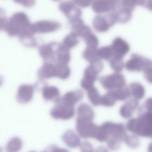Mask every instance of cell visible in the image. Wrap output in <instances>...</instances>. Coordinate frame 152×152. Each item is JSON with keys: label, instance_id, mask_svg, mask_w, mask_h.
<instances>
[{"label": "cell", "instance_id": "6da1fadb", "mask_svg": "<svg viewBox=\"0 0 152 152\" xmlns=\"http://www.w3.org/2000/svg\"><path fill=\"white\" fill-rule=\"evenodd\" d=\"M1 29L5 31L11 37H18L20 38L34 36L35 34L28 17L22 12L13 14L1 26Z\"/></svg>", "mask_w": 152, "mask_h": 152}, {"label": "cell", "instance_id": "7a4b0ae2", "mask_svg": "<svg viewBox=\"0 0 152 152\" xmlns=\"http://www.w3.org/2000/svg\"><path fill=\"white\" fill-rule=\"evenodd\" d=\"M126 129L122 123L107 121L99 126L95 139L100 142H104L109 138H112L122 142L128 135Z\"/></svg>", "mask_w": 152, "mask_h": 152}, {"label": "cell", "instance_id": "3957f363", "mask_svg": "<svg viewBox=\"0 0 152 152\" xmlns=\"http://www.w3.org/2000/svg\"><path fill=\"white\" fill-rule=\"evenodd\" d=\"M126 128L127 130L136 135L152 138V126L138 118L130 119Z\"/></svg>", "mask_w": 152, "mask_h": 152}, {"label": "cell", "instance_id": "277c9868", "mask_svg": "<svg viewBox=\"0 0 152 152\" xmlns=\"http://www.w3.org/2000/svg\"><path fill=\"white\" fill-rule=\"evenodd\" d=\"M51 110V116L55 119L68 120L72 118L75 114L74 105L67 103L60 99Z\"/></svg>", "mask_w": 152, "mask_h": 152}, {"label": "cell", "instance_id": "5b68a950", "mask_svg": "<svg viewBox=\"0 0 152 152\" xmlns=\"http://www.w3.org/2000/svg\"><path fill=\"white\" fill-rule=\"evenodd\" d=\"M99 80L103 87L108 91L116 90L126 85L125 77L120 73L102 76Z\"/></svg>", "mask_w": 152, "mask_h": 152}, {"label": "cell", "instance_id": "8992f818", "mask_svg": "<svg viewBox=\"0 0 152 152\" xmlns=\"http://www.w3.org/2000/svg\"><path fill=\"white\" fill-rule=\"evenodd\" d=\"M117 23L114 12L106 14L105 16L99 15L93 20V26L95 31L102 33L107 32Z\"/></svg>", "mask_w": 152, "mask_h": 152}, {"label": "cell", "instance_id": "52a82bcc", "mask_svg": "<svg viewBox=\"0 0 152 152\" xmlns=\"http://www.w3.org/2000/svg\"><path fill=\"white\" fill-rule=\"evenodd\" d=\"M120 1L94 0L92 4V9L94 12L97 14L111 13L115 12L120 6Z\"/></svg>", "mask_w": 152, "mask_h": 152}, {"label": "cell", "instance_id": "ba28073f", "mask_svg": "<svg viewBox=\"0 0 152 152\" xmlns=\"http://www.w3.org/2000/svg\"><path fill=\"white\" fill-rule=\"evenodd\" d=\"M99 126L93 121H84L76 120V129L79 136L84 139L95 138Z\"/></svg>", "mask_w": 152, "mask_h": 152}, {"label": "cell", "instance_id": "9c48e42d", "mask_svg": "<svg viewBox=\"0 0 152 152\" xmlns=\"http://www.w3.org/2000/svg\"><path fill=\"white\" fill-rule=\"evenodd\" d=\"M59 7L69 21L81 18L82 11L73 1H63L59 4Z\"/></svg>", "mask_w": 152, "mask_h": 152}, {"label": "cell", "instance_id": "30bf717a", "mask_svg": "<svg viewBox=\"0 0 152 152\" xmlns=\"http://www.w3.org/2000/svg\"><path fill=\"white\" fill-rule=\"evenodd\" d=\"M103 68L104 64L101 60L90 64L85 69L81 83L94 84Z\"/></svg>", "mask_w": 152, "mask_h": 152}, {"label": "cell", "instance_id": "8fae6325", "mask_svg": "<svg viewBox=\"0 0 152 152\" xmlns=\"http://www.w3.org/2000/svg\"><path fill=\"white\" fill-rule=\"evenodd\" d=\"M59 22L51 20H41L32 24V28L35 34H46L54 32L61 28Z\"/></svg>", "mask_w": 152, "mask_h": 152}, {"label": "cell", "instance_id": "7c38bea8", "mask_svg": "<svg viewBox=\"0 0 152 152\" xmlns=\"http://www.w3.org/2000/svg\"><path fill=\"white\" fill-rule=\"evenodd\" d=\"M59 43L55 42L41 45L39 48V53L45 62L54 61L56 50Z\"/></svg>", "mask_w": 152, "mask_h": 152}, {"label": "cell", "instance_id": "4fadbf2b", "mask_svg": "<svg viewBox=\"0 0 152 152\" xmlns=\"http://www.w3.org/2000/svg\"><path fill=\"white\" fill-rule=\"evenodd\" d=\"M35 87L31 85L23 84L20 86L17 91V102L22 104L29 102L33 99Z\"/></svg>", "mask_w": 152, "mask_h": 152}, {"label": "cell", "instance_id": "5bb4252c", "mask_svg": "<svg viewBox=\"0 0 152 152\" xmlns=\"http://www.w3.org/2000/svg\"><path fill=\"white\" fill-rule=\"evenodd\" d=\"M146 60V58L134 53L125 64V67L129 72H141L143 71Z\"/></svg>", "mask_w": 152, "mask_h": 152}, {"label": "cell", "instance_id": "9a60e30c", "mask_svg": "<svg viewBox=\"0 0 152 152\" xmlns=\"http://www.w3.org/2000/svg\"><path fill=\"white\" fill-rule=\"evenodd\" d=\"M111 45L114 53V57L123 58L130 50L129 44L120 37L115 38Z\"/></svg>", "mask_w": 152, "mask_h": 152}, {"label": "cell", "instance_id": "2e32d148", "mask_svg": "<svg viewBox=\"0 0 152 152\" xmlns=\"http://www.w3.org/2000/svg\"><path fill=\"white\" fill-rule=\"evenodd\" d=\"M139 102L137 99L131 98L127 101L120 110V116L125 119L130 118L135 111L139 108Z\"/></svg>", "mask_w": 152, "mask_h": 152}, {"label": "cell", "instance_id": "e0dca14e", "mask_svg": "<svg viewBox=\"0 0 152 152\" xmlns=\"http://www.w3.org/2000/svg\"><path fill=\"white\" fill-rule=\"evenodd\" d=\"M94 118V112L88 104L82 103L78 107L76 120L92 121Z\"/></svg>", "mask_w": 152, "mask_h": 152}, {"label": "cell", "instance_id": "ac0fdd59", "mask_svg": "<svg viewBox=\"0 0 152 152\" xmlns=\"http://www.w3.org/2000/svg\"><path fill=\"white\" fill-rule=\"evenodd\" d=\"M57 76L55 64L52 62H45L37 72V76L41 80L48 79Z\"/></svg>", "mask_w": 152, "mask_h": 152}, {"label": "cell", "instance_id": "d6986e66", "mask_svg": "<svg viewBox=\"0 0 152 152\" xmlns=\"http://www.w3.org/2000/svg\"><path fill=\"white\" fill-rule=\"evenodd\" d=\"M70 50L62 44H59L56 48L55 63L68 65L71 59Z\"/></svg>", "mask_w": 152, "mask_h": 152}, {"label": "cell", "instance_id": "ffe728a7", "mask_svg": "<svg viewBox=\"0 0 152 152\" xmlns=\"http://www.w3.org/2000/svg\"><path fill=\"white\" fill-rule=\"evenodd\" d=\"M42 91L43 97L46 101H54L56 103L60 99L59 90L56 86H44Z\"/></svg>", "mask_w": 152, "mask_h": 152}, {"label": "cell", "instance_id": "44dd1931", "mask_svg": "<svg viewBox=\"0 0 152 152\" xmlns=\"http://www.w3.org/2000/svg\"><path fill=\"white\" fill-rule=\"evenodd\" d=\"M62 139L64 143L70 148H76L79 147L81 141L77 135L71 129L66 131L62 137Z\"/></svg>", "mask_w": 152, "mask_h": 152}, {"label": "cell", "instance_id": "7402d4cb", "mask_svg": "<svg viewBox=\"0 0 152 152\" xmlns=\"http://www.w3.org/2000/svg\"><path fill=\"white\" fill-rule=\"evenodd\" d=\"M84 95V93L82 90L77 89L67 92L61 98V100L75 106L76 104L83 99Z\"/></svg>", "mask_w": 152, "mask_h": 152}, {"label": "cell", "instance_id": "603a6c76", "mask_svg": "<svg viewBox=\"0 0 152 152\" xmlns=\"http://www.w3.org/2000/svg\"><path fill=\"white\" fill-rule=\"evenodd\" d=\"M114 12L117 22L125 24L130 21L132 18L133 11L122 7L121 5Z\"/></svg>", "mask_w": 152, "mask_h": 152}, {"label": "cell", "instance_id": "cb8c5ba5", "mask_svg": "<svg viewBox=\"0 0 152 152\" xmlns=\"http://www.w3.org/2000/svg\"><path fill=\"white\" fill-rule=\"evenodd\" d=\"M131 96L135 99L139 100L144 98L145 90L143 86L137 82H133L129 86Z\"/></svg>", "mask_w": 152, "mask_h": 152}, {"label": "cell", "instance_id": "d4e9b609", "mask_svg": "<svg viewBox=\"0 0 152 152\" xmlns=\"http://www.w3.org/2000/svg\"><path fill=\"white\" fill-rule=\"evenodd\" d=\"M98 50L97 47L87 46L83 52V58L90 64L101 60L99 58Z\"/></svg>", "mask_w": 152, "mask_h": 152}, {"label": "cell", "instance_id": "484cf974", "mask_svg": "<svg viewBox=\"0 0 152 152\" xmlns=\"http://www.w3.org/2000/svg\"><path fill=\"white\" fill-rule=\"evenodd\" d=\"M117 100L114 90H109L107 93L101 96L100 105L106 107H111L115 105Z\"/></svg>", "mask_w": 152, "mask_h": 152}, {"label": "cell", "instance_id": "4316f807", "mask_svg": "<svg viewBox=\"0 0 152 152\" xmlns=\"http://www.w3.org/2000/svg\"><path fill=\"white\" fill-rule=\"evenodd\" d=\"M22 143L21 139L18 137L11 138L5 146L6 152H18L22 148Z\"/></svg>", "mask_w": 152, "mask_h": 152}, {"label": "cell", "instance_id": "83f0119b", "mask_svg": "<svg viewBox=\"0 0 152 152\" xmlns=\"http://www.w3.org/2000/svg\"><path fill=\"white\" fill-rule=\"evenodd\" d=\"M87 96L91 103L94 106L100 105L101 96L96 88L93 86L86 90Z\"/></svg>", "mask_w": 152, "mask_h": 152}, {"label": "cell", "instance_id": "f1b7e54d", "mask_svg": "<svg viewBox=\"0 0 152 152\" xmlns=\"http://www.w3.org/2000/svg\"><path fill=\"white\" fill-rule=\"evenodd\" d=\"M78 37L75 33L71 32L65 37L61 44L67 49L71 50L78 44L79 42Z\"/></svg>", "mask_w": 152, "mask_h": 152}, {"label": "cell", "instance_id": "f546056e", "mask_svg": "<svg viewBox=\"0 0 152 152\" xmlns=\"http://www.w3.org/2000/svg\"><path fill=\"white\" fill-rule=\"evenodd\" d=\"M57 71L56 77L62 80H66L70 77L71 73L70 68L68 65L55 63Z\"/></svg>", "mask_w": 152, "mask_h": 152}, {"label": "cell", "instance_id": "4dcf8cb0", "mask_svg": "<svg viewBox=\"0 0 152 152\" xmlns=\"http://www.w3.org/2000/svg\"><path fill=\"white\" fill-rule=\"evenodd\" d=\"M146 0H121L120 5L124 8L133 11L137 6H145Z\"/></svg>", "mask_w": 152, "mask_h": 152}, {"label": "cell", "instance_id": "1f68e13d", "mask_svg": "<svg viewBox=\"0 0 152 152\" xmlns=\"http://www.w3.org/2000/svg\"><path fill=\"white\" fill-rule=\"evenodd\" d=\"M114 92L117 101H126L131 96L129 87L126 85L114 90Z\"/></svg>", "mask_w": 152, "mask_h": 152}, {"label": "cell", "instance_id": "d6a6232c", "mask_svg": "<svg viewBox=\"0 0 152 152\" xmlns=\"http://www.w3.org/2000/svg\"><path fill=\"white\" fill-rule=\"evenodd\" d=\"M98 55L101 59L110 61L114 57V53L111 45L101 47L98 50Z\"/></svg>", "mask_w": 152, "mask_h": 152}, {"label": "cell", "instance_id": "836d02e7", "mask_svg": "<svg viewBox=\"0 0 152 152\" xmlns=\"http://www.w3.org/2000/svg\"><path fill=\"white\" fill-rule=\"evenodd\" d=\"M109 62L111 67L115 73H120L125 67L123 58H121L113 57L109 61Z\"/></svg>", "mask_w": 152, "mask_h": 152}, {"label": "cell", "instance_id": "e575fe53", "mask_svg": "<svg viewBox=\"0 0 152 152\" xmlns=\"http://www.w3.org/2000/svg\"><path fill=\"white\" fill-rule=\"evenodd\" d=\"M83 38L87 46L97 47L99 45V40L92 31L87 34Z\"/></svg>", "mask_w": 152, "mask_h": 152}, {"label": "cell", "instance_id": "d590c367", "mask_svg": "<svg viewBox=\"0 0 152 152\" xmlns=\"http://www.w3.org/2000/svg\"><path fill=\"white\" fill-rule=\"evenodd\" d=\"M145 78L148 82L152 84V61L146 58V62L143 69Z\"/></svg>", "mask_w": 152, "mask_h": 152}, {"label": "cell", "instance_id": "8d00e7d4", "mask_svg": "<svg viewBox=\"0 0 152 152\" xmlns=\"http://www.w3.org/2000/svg\"><path fill=\"white\" fill-rule=\"evenodd\" d=\"M124 142L130 148H137L140 145V141L136 135H127L124 140Z\"/></svg>", "mask_w": 152, "mask_h": 152}, {"label": "cell", "instance_id": "74e56055", "mask_svg": "<svg viewBox=\"0 0 152 152\" xmlns=\"http://www.w3.org/2000/svg\"><path fill=\"white\" fill-rule=\"evenodd\" d=\"M19 39L21 43L26 47H36L37 46V41L34 36L21 37Z\"/></svg>", "mask_w": 152, "mask_h": 152}, {"label": "cell", "instance_id": "f35d334b", "mask_svg": "<svg viewBox=\"0 0 152 152\" xmlns=\"http://www.w3.org/2000/svg\"><path fill=\"white\" fill-rule=\"evenodd\" d=\"M81 152H94V148L93 145L88 142H84L80 145Z\"/></svg>", "mask_w": 152, "mask_h": 152}, {"label": "cell", "instance_id": "ab89813d", "mask_svg": "<svg viewBox=\"0 0 152 152\" xmlns=\"http://www.w3.org/2000/svg\"><path fill=\"white\" fill-rule=\"evenodd\" d=\"M16 3L19 4L27 8L33 7L35 4V0H13Z\"/></svg>", "mask_w": 152, "mask_h": 152}, {"label": "cell", "instance_id": "60d3db41", "mask_svg": "<svg viewBox=\"0 0 152 152\" xmlns=\"http://www.w3.org/2000/svg\"><path fill=\"white\" fill-rule=\"evenodd\" d=\"M94 0H72L77 6L82 8H87L93 3Z\"/></svg>", "mask_w": 152, "mask_h": 152}, {"label": "cell", "instance_id": "b9f144b4", "mask_svg": "<svg viewBox=\"0 0 152 152\" xmlns=\"http://www.w3.org/2000/svg\"><path fill=\"white\" fill-rule=\"evenodd\" d=\"M139 109L146 111H152V97L148 98Z\"/></svg>", "mask_w": 152, "mask_h": 152}, {"label": "cell", "instance_id": "7bdbcfd3", "mask_svg": "<svg viewBox=\"0 0 152 152\" xmlns=\"http://www.w3.org/2000/svg\"><path fill=\"white\" fill-rule=\"evenodd\" d=\"M47 152H70L66 149L60 148L55 145H51L45 150Z\"/></svg>", "mask_w": 152, "mask_h": 152}, {"label": "cell", "instance_id": "ee69618b", "mask_svg": "<svg viewBox=\"0 0 152 152\" xmlns=\"http://www.w3.org/2000/svg\"><path fill=\"white\" fill-rule=\"evenodd\" d=\"M145 7L150 11L152 12V0H146Z\"/></svg>", "mask_w": 152, "mask_h": 152}, {"label": "cell", "instance_id": "f6af8a7d", "mask_svg": "<svg viewBox=\"0 0 152 152\" xmlns=\"http://www.w3.org/2000/svg\"><path fill=\"white\" fill-rule=\"evenodd\" d=\"M95 152H109V151L104 146H101L98 147Z\"/></svg>", "mask_w": 152, "mask_h": 152}, {"label": "cell", "instance_id": "bcb514c9", "mask_svg": "<svg viewBox=\"0 0 152 152\" xmlns=\"http://www.w3.org/2000/svg\"><path fill=\"white\" fill-rule=\"evenodd\" d=\"M148 152H152V142L149 145L148 148Z\"/></svg>", "mask_w": 152, "mask_h": 152}, {"label": "cell", "instance_id": "7dc6e473", "mask_svg": "<svg viewBox=\"0 0 152 152\" xmlns=\"http://www.w3.org/2000/svg\"><path fill=\"white\" fill-rule=\"evenodd\" d=\"M53 1H60V0H53Z\"/></svg>", "mask_w": 152, "mask_h": 152}, {"label": "cell", "instance_id": "c3c4849f", "mask_svg": "<svg viewBox=\"0 0 152 152\" xmlns=\"http://www.w3.org/2000/svg\"><path fill=\"white\" fill-rule=\"evenodd\" d=\"M43 152H46V151H43Z\"/></svg>", "mask_w": 152, "mask_h": 152}, {"label": "cell", "instance_id": "681fc988", "mask_svg": "<svg viewBox=\"0 0 152 152\" xmlns=\"http://www.w3.org/2000/svg\"><path fill=\"white\" fill-rule=\"evenodd\" d=\"M35 152V151H30V152Z\"/></svg>", "mask_w": 152, "mask_h": 152}, {"label": "cell", "instance_id": "f907efd6", "mask_svg": "<svg viewBox=\"0 0 152 152\" xmlns=\"http://www.w3.org/2000/svg\"><path fill=\"white\" fill-rule=\"evenodd\" d=\"M118 1H120V0H118Z\"/></svg>", "mask_w": 152, "mask_h": 152}, {"label": "cell", "instance_id": "816d5d0a", "mask_svg": "<svg viewBox=\"0 0 152 152\" xmlns=\"http://www.w3.org/2000/svg\"></svg>", "mask_w": 152, "mask_h": 152}]
</instances>
